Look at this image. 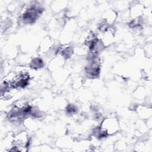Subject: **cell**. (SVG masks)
Returning a JSON list of instances; mask_svg holds the SVG:
<instances>
[{"label": "cell", "mask_w": 152, "mask_h": 152, "mask_svg": "<svg viewBox=\"0 0 152 152\" xmlns=\"http://www.w3.org/2000/svg\"><path fill=\"white\" fill-rule=\"evenodd\" d=\"M29 144L28 135L25 132H22L17 135L12 142V147L10 151H24Z\"/></svg>", "instance_id": "obj_1"}, {"label": "cell", "mask_w": 152, "mask_h": 152, "mask_svg": "<svg viewBox=\"0 0 152 152\" xmlns=\"http://www.w3.org/2000/svg\"><path fill=\"white\" fill-rule=\"evenodd\" d=\"M42 11V9L39 7L31 6L23 14V19L27 23H33L37 19L39 15L41 14Z\"/></svg>", "instance_id": "obj_2"}, {"label": "cell", "mask_w": 152, "mask_h": 152, "mask_svg": "<svg viewBox=\"0 0 152 152\" xmlns=\"http://www.w3.org/2000/svg\"><path fill=\"white\" fill-rule=\"evenodd\" d=\"M43 65V62L42 61L40 60V59H35L33 61L31 62V67L34 68H39L42 67Z\"/></svg>", "instance_id": "obj_3"}, {"label": "cell", "mask_w": 152, "mask_h": 152, "mask_svg": "<svg viewBox=\"0 0 152 152\" xmlns=\"http://www.w3.org/2000/svg\"><path fill=\"white\" fill-rule=\"evenodd\" d=\"M76 108L72 106V105H70L68 107H67V112L69 113H73L74 112H75L76 111Z\"/></svg>", "instance_id": "obj_4"}]
</instances>
